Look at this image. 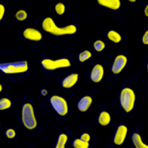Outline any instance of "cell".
Returning <instances> with one entry per match:
<instances>
[{"label": "cell", "mask_w": 148, "mask_h": 148, "mask_svg": "<svg viewBox=\"0 0 148 148\" xmlns=\"http://www.w3.org/2000/svg\"><path fill=\"white\" fill-rule=\"evenodd\" d=\"M50 103L56 113L61 116L68 114L69 107L65 99L58 95H53L50 99Z\"/></svg>", "instance_id": "cell-6"}, {"label": "cell", "mask_w": 148, "mask_h": 148, "mask_svg": "<svg viewBox=\"0 0 148 148\" xmlns=\"http://www.w3.org/2000/svg\"><path fill=\"white\" fill-rule=\"evenodd\" d=\"M5 13V8L3 5H0V20H1Z\"/></svg>", "instance_id": "cell-27"}, {"label": "cell", "mask_w": 148, "mask_h": 148, "mask_svg": "<svg viewBox=\"0 0 148 148\" xmlns=\"http://www.w3.org/2000/svg\"><path fill=\"white\" fill-rule=\"evenodd\" d=\"M28 62L26 60L2 63L0 64V70L6 74L24 73L28 71Z\"/></svg>", "instance_id": "cell-3"}, {"label": "cell", "mask_w": 148, "mask_h": 148, "mask_svg": "<svg viewBox=\"0 0 148 148\" xmlns=\"http://www.w3.org/2000/svg\"><path fill=\"white\" fill-rule=\"evenodd\" d=\"M127 62L128 59L125 55H119L116 56L112 66V73L114 74H119L125 67Z\"/></svg>", "instance_id": "cell-7"}, {"label": "cell", "mask_w": 148, "mask_h": 148, "mask_svg": "<svg viewBox=\"0 0 148 148\" xmlns=\"http://www.w3.org/2000/svg\"><path fill=\"white\" fill-rule=\"evenodd\" d=\"M136 1V0H133V1H132V0H130V1H129L131 2H134Z\"/></svg>", "instance_id": "cell-31"}, {"label": "cell", "mask_w": 148, "mask_h": 148, "mask_svg": "<svg viewBox=\"0 0 148 148\" xmlns=\"http://www.w3.org/2000/svg\"><path fill=\"white\" fill-rule=\"evenodd\" d=\"M98 120L99 125L102 126L108 125L111 120L110 114L106 111L101 112L99 115Z\"/></svg>", "instance_id": "cell-14"}, {"label": "cell", "mask_w": 148, "mask_h": 148, "mask_svg": "<svg viewBox=\"0 0 148 148\" xmlns=\"http://www.w3.org/2000/svg\"><path fill=\"white\" fill-rule=\"evenodd\" d=\"M79 75L77 73H71L63 78L62 82V86L67 89L71 88L77 83Z\"/></svg>", "instance_id": "cell-11"}, {"label": "cell", "mask_w": 148, "mask_h": 148, "mask_svg": "<svg viewBox=\"0 0 148 148\" xmlns=\"http://www.w3.org/2000/svg\"><path fill=\"white\" fill-rule=\"evenodd\" d=\"M41 65L45 69L48 71H53L58 69H63L70 67L71 62L68 58H62L57 60L53 59H43L41 62Z\"/></svg>", "instance_id": "cell-5"}, {"label": "cell", "mask_w": 148, "mask_h": 148, "mask_svg": "<svg viewBox=\"0 0 148 148\" xmlns=\"http://www.w3.org/2000/svg\"><path fill=\"white\" fill-rule=\"evenodd\" d=\"M68 140V136L64 133H62L58 136L55 148H64Z\"/></svg>", "instance_id": "cell-17"}, {"label": "cell", "mask_w": 148, "mask_h": 148, "mask_svg": "<svg viewBox=\"0 0 148 148\" xmlns=\"http://www.w3.org/2000/svg\"><path fill=\"white\" fill-rule=\"evenodd\" d=\"M42 28L44 31L53 35L59 36L73 35L77 31V27L74 25H69L64 27H58L51 17L45 18L42 23Z\"/></svg>", "instance_id": "cell-1"}, {"label": "cell", "mask_w": 148, "mask_h": 148, "mask_svg": "<svg viewBox=\"0 0 148 148\" xmlns=\"http://www.w3.org/2000/svg\"><path fill=\"white\" fill-rule=\"evenodd\" d=\"M27 16L28 15L26 11L21 9L16 12L15 16L16 18L19 21H23L27 18Z\"/></svg>", "instance_id": "cell-22"}, {"label": "cell", "mask_w": 148, "mask_h": 148, "mask_svg": "<svg viewBox=\"0 0 148 148\" xmlns=\"http://www.w3.org/2000/svg\"><path fill=\"white\" fill-rule=\"evenodd\" d=\"M128 131V128L125 125L119 126L114 136V144L119 146L122 145L126 138Z\"/></svg>", "instance_id": "cell-8"}, {"label": "cell", "mask_w": 148, "mask_h": 148, "mask_svg": "<svg viewBox=\"0 0 148 148\" xmlns=\"http://www.w3.org/2000/svg\"><path fill=\"white\" fill-rule=\"evenodd\" d=\"M94 49L97 52H100L103 50L105 47V44L103 41L101 40H98L95 41L93 44Z\"/></svg>", "instance_id": "cell-21"}, {"label": "cell", "mask_w": 148, "mask_h": 148, "mask_svg": "<svg viewBox=\"0 0 148 148\" xmlns=\"http://www.w3.org/2000/svg\"><path fill=\"white\" fill-rule=\"evenodd\" d=\"M80 138L84 141L89 142L91 140V136H90V134L88 133H84L81 135Z\"/></svg>", "instance_id": "cell-25"}, {"label": "cell", "mask_w": 148, "mask_h": 148, "mask_svg": "<svg viewBox=\"0 0 148 148\" xmlns=\"http://www.w3.org/2000/svg\"><path fill=\"white\" fill-rule=\"evenodd\" d=\"M104 73L103 66L100 64H96L92 69L90 75V79L94 83H99L103 78Z\"/></svg>", "instance_id": "cell-9"}, {"label": "cell", "mask_w": 148, "mask_h": 148, "mask_svg": "<svg viewBox=\"0 0 148 148\" xmlns=\"http://www.w3.org/2000/svg\"><path fill=\"white\" fill-rule=\"evenodd\" d=\"M2 89H3V87L1 84H0V92L2 91Z\"/></svg>", "instance_id": "cell-30"}, {"label": "cell", "mask_w": 148, "mask_h": 148, "mask_svg": "<svg viewBox=\"0 0 148 148\" xmlns=\"http://www.w3.org/2000/svg\"><path fill=\"white\" fill-rule=\"evenodd\" d=\"M107 37L109 40L115 43H118L122 40L121 36L114 30H110L108 32Z\"/></svg>", "instance_id": "cell-16"}, {"label": "cell", "mask_w": 148, "mask_h": 148, "mask_svg": "<svg viewBox=\"0 0 148 148\" xmlns=\"http://www.w3.org/2000/svg\"><path fill=\"white\" fill-rule=\"evenodd\" d=\"M92 103V99L90 96H85L80 99L77 104L78 110L82 112H85L89 109Z\"/></svg>", "instance_id": "cell-12"}, {"label": "cell", "mask_w": 148, "mask_h": 148, "mask_svg": "<svg viewBox=\"0 0 148 148\" xmlns=\"http://www.w3.org/2000/svg\"><path fill=\"white\" fill-rule=\"evenodd\" d=\"M98 2L103 7L113 10H118L121 6V2L119 0H98Z\"/></svg>", "instance_id": "cell-13"}, {"label": "cell", "mask_w": 148, "mask_h": 148, "mask_svg": "<svg viewBox=\"0 0 148 148\" xmlns=\"http://www.w3.org/2000/svg\"><path fill=\"white\" fill-rule=\"evenodd\" d=\"M65 5L62 3H58L55 5V12L58 15H63L65 13Z\"/></svg>", "instance_id": "cell-23"}, {"label": "cell", "mask_w": 148, "mask_h": 148, "mask_svg": "<svg viewBox=\"0 0 148 148\" xmlns=\"http://www.w3.org/2000/svg\"><path fill=\"white\" fill-rule=\"evenodd\" d=\"M136 100V96L133 89L125 88L122 90L119 97L120 105L127 113L133 110Z\"/></svg>", "instance_id": "cell-4"}, {"label": "cell", "mask_w": 148, "mask_h": 148, "mask_svg": "<svg viewBox=\"0 0 148 148\" xmlns=\"http://www.w3.org/2000/svg\"><path fill=\"white\" fill-rule=\"evenodd\" d=\"M47 93H48V91L46 89H42L41 91V94L43 96H46L47 95Z\"/></svg>", "instance_id": "cell-28"}, {"label": "cell", "mask_w": 148, "mask_h": 148, "mask_svg": "<svg viewBox=\"0 0 148 148\" xmlns=\"http://www.w3.org/2000/svg\"><path fill=\"white\" fill-rule=\"evenodd\" d=\"M12 105V101L10 99L7 98H2L0 99V110L1 111L10 108Z\"/></svg>", "instance_id": "cell-18"}, {"label": "cell", "mask_w": 148, "mask_h": 148, "mask_svg": "<svg viewBox=\"0 0 148 148\" xmlns=\"http://www.w3.org/2000/svg\"><path fill=\"white\" fill-rule=\"evenodd\" d=\"M132 142L136 148H148V145L144 143L141 135L137 133L132 134Z\"/></svg>", "instance_id": "cell-15"}, {"label": "cell", "mask_w": 148, "mask_h": 148, "mask_svg": "<svg viewBox=\"0 0 148 148\" xmlns=\"http://www.w3.org/2000/svg\"><path fill=\"white\" fill-rule=\"evenodd\" d=\"M142 42L145 45H148V31L145 32L142 38Z\"/></svg>", "instance_id": "cell-26"}, {"label": "cell", "mask_w": 148, "mask_h": 148, "mask_svg": "<svg viewBox=\"0 0 148 148\" xmlns=\"http://www.w3.org/2000/svg\"><path fill=\"white\" fill-rule=\"evenodd\" d=\"M21 119L24 126L29 130L35 129L38 125L34 107L31 103L24 104L21 111Z\"/></svg>", "instance_id": "cell-2"}, {"label": "cell", "mask_w": 148, "mask_h": 148, "mask_svg": "<svg viewBox=\"0 0 148 148\" xmlns=\"http://www.w3.org/2000/svg\"><path fill=\"white\" fill-rule=\"evenodd\" d=\"M92 56L91 52L88 50H84L78 55V60L81 62H84L90 59Z\"/></svg>", "instance_id": "cell-20"}, {"label": "cell", "mask_w": 148, "mask_h": 148, "mask_svg": "<svg viewBox=\"0 0 148 148\" xmlns=\"http://www.w3.org/2000/svg\"><path fill=\"white\" fill-rule=\"evenodd\" d=\"M23 37L27 40L39 42L42 40V35L39 30L34 28H27L23 32Z\"/></svg>", "instance_id": "cell-10"}, {"label": "cell", "mask_w": 148, "mask_h": 148, "mask_svg": "<svg viewBox=\"0 0 148 148\" xmlns=\"http://www.w3.org/2000/svg\"><path fill=\"white\" fill-rule=\"evenodd\" d=\"M73 146L74 148H88L89 142H86L81 138H76L73 142Z\"/></svg>", "instance_id": "cell-19"}, {"label": "cell", "mask_w": 148, "mask_h": 148, "mask_svg": "<svg viewBox=\"0 0 148 148\" xmlns=\"http://www.w3.org/2000/svg\"><path fill=\"white\" fill-rule=\"evenodd\" d=\"M5 136L9 139H12L14 138L16 135V132L14 129L9 128L5 131Z\"/></svg>", "instance_id": "cell-24"}, {"label": "cell", "mask_w": 148, "mask_h": 148, "mask_svg": "<svg viewBox=\"0 0 148 148\" xmlns=\"http://www.w3.org/2000/svg\"><path fill=\"white\" fill-rule=\"evenodd\" d=\"M144 12L146 16H148V5H146V7L145 8V10H144Z\"/></svg>", "instance_id": "cell-29"}]
</instances>
